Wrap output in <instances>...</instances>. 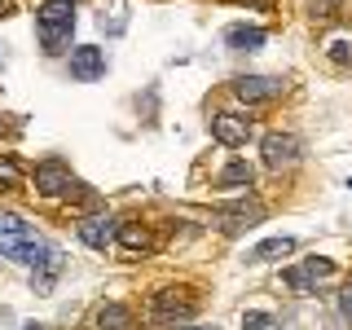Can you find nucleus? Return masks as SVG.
<instances>
[{"label":"nucleus","instance_id":"1","mask_svg":"<svg viewBox=\"0 0 352 330\" xmlns=\"http://www.w3.org/2000/svg\"><path fill=\"white\" fill-rule=\"evenodd\" d=\"M0 256H9V260H18V264H36L49 256V247L36 238V229L27 225L22 216H14V212H0Z\"/></svg>","mask_w":352,"mask_h":330},{"label":"nucleus","instance_id":"2","mask_svg":"<svg viewBox=\"0 0 352 330\" xmlns=\"http://www.w3.org/2000/svg\"><path fill=\"white\" fill-rule=\"evenodd\" d=\"M36 31L49 53H62L75 31V0H44L36 9Z\"/></svg>","mask_w":352,"mask_h":330},{"label":"nucleus","instance_id":"3","mask_svg":"<svg viewBox=\"0 0 352 330\" xmlns=\"http://www.w3.org/2000/svg\"><path fill=\"white\" fill-rule=\"evenodd\" d=\"M36 190L49 194V198H66L75 190V176H71V168H66L62 159H44L36 168Z\"/></svg>","mask_w":352,"mask_h":330},{"label":"nucleus","instance_id":"4","mask_svg":"<svg viewBox=\"0 0 352 330\" xmlns=\"http://www.w3.org/2000/svg\"><path fill=\"white\" fill-rule=\"evenodd\" d=\"M300 137H291V132H269L264 137V168H273V172H282V168H291V163H300Z\"/></svg>","mask_w":352,"mask_h":330},{"label":"nucleus","instance_id":"5","mask_svg":"<svg viewBox=\"0 0 352 330\" xmlns=\"http://www.w3.org/2000/svg\"><path fill=\"white\" fill-rule=\"evenodd\" d=\"M71 80L80 84H93L106 75V49H97V44H80V49H71Z\"/></svg>","mask_w":352,"mask_h":330},{"label":"nucleus","instance_id":"6","mask_svg":"<svg viewBox=\"0 0 352 330\" xmlns=\"http://www.w3.org/2000/svg\"><path fill=\"white\" fill-rule=\"evenodd\" d=\"M326 278H335V260H326V256H313V260L295 264V269H286V286H295V291H308V286H317Z\"/></svg>","mask_w":352,"mask_h":330},{"label":"nucleus","instance_id":"7","mask_svg":"<svg viewBox=\"0 0 352 330\" xmlns=\"http://www.w3.org/2000/svg\"><path fill=\"white\" fill-rule=\"evenodd\" d=\"M212 137L220 141V146H247V137H251V119H242V115H229V110H220V115H212Z\"/></svg>","mask_w":352,"mask_h":330},{"label":"nucleus","instance_id":"8","mask_svg":"<svg viewBox=\"0 0 352 330\" xmlns=\"http://www.w3.org/2000/svg\"><path fill=\"white\" fill-rule=\"evenodd\" d=\"M234 93L242 102H273L282 93V80H273V75H242V80H234Z\"/></svg>","mask_w":352,"mask_h":330},{"label":"nucleus","instance_id":"9","mask_svg":"<svg viewBox=\"0 0 352 330\" xmlns=\"http://www.w3.org/2000/svg\"><path fill=\"white\" fill-rule=\"evenodd\" d=\"M198 300H190V291H163L154 295V317H163V322H176V317H194Z\"/></svg>","mask_w":352,"mask_h":330},{"label":"nucleus","instance_id":"10","mask_svg":"<svg viewBox=\"0 0 352 330\" xmlns=\"http://www.w3.org/2000/svg\"><path fill=\"white\" fill-rule=\"evenodd\" d=\"M75 234H80V242H84V247H93V251H106V242L115 238V220H110V216H84Z\"/></svg>","mask_w":352,"mask_h":330},{"label":"nucleus","instance_id":"11","mask_svg":"<svg viewBox=\"0 0 352 330\" xmlns=\"http://www.w3.org/2000/svg\"><path fill=\"white\" fill-rule=\"evenodd\" d=\"M264 216V207H256V203H238V207H220V220H225V234H242V229H251L256 220Z\"/></svg>","mask_w":352,"mask_h":330},{"label":"nucleus","instance_id":"12","mask_svg":"<svg viewBox=\"0 0 352 330\" xmlns=\"http://www.w3.org/2000/svg\"><path fill=\"white\" fill-rule=\"evenodd\" d=\"M225 40L234 44V49H242V53H256V49H264V40H269V36H264L260 27H229Z\"/></svg>","mask_w":352,"mask_h":330},{"label":"nucleus","instance_id":"13","mask_svg":"<svg viewBox=\"0 0 352 330\" xmlns=\"http://www.w3.org/2000/svg\"><path fill=\"white\" fill-rule=\"evenodd\" d=\"M295 251V238H269V242H260L256 251H251V264H269V260H278V256H291Z\"/></svg>","mask_w":352,"mask_h":330},{"label":"nucleus","instance_id":"14","mask_svg":"<svg viewBox=\"0 0 352 330\" xmlns=\"http://www.w3.org/2000/svg\"><path fill=\"white\" fill-rule=\"evenodd\" d=\"M115 238H119V247H128V251H150V229L146 225H119L115 229Z\"/></svg>","mask_w":352,"mask_h":330},{"label":"nucleus","instance_id":"15","mask_svg":"<svg viewBox=\"0 0 352 330\" xmlns=\"http://www.w3.org/2000/svg\"><path fill=\"white\" fill-rule=\"evenodd\" d=\"M97 330H132V313L124 304H106L97 313Z\"/></svg>","mask_w":352,"mask_h":330},{"label":"nucleus","instance_id":"16","mask_svg":"<svg viewBox=\"0 0 352 330\" xmlns=\"http://www.w3.org/2000/svg\"><path fill=\"white\" fill-rule=\"evenodd\" d=\"M58 273H62V251H53V247H49V256L36 264V286H40V291H49Z\"/></svg>","mask_w":352,"mask_h":330},{"label":"nucleus","instance_id":"17","mask_svg":"<svg viewBox=\"0 0 352 330\" xmlns=\"http://www.w3.org/2000/svg\"><path fill=\"white\" fill-rule=\"evenodd\" d=\"M256 181V172H251V163H242V159H234L225 172H220V185L225 190H238V185H251Z\"/></svg>","mask_w":352,"mask_h":330},{"label":"nucleus","instance_id":"18","mask_svg":"<svg viewBox=\"0 0 352 330\" xmlns=\"http://www.w3.org/2000/svg\"><path fill=\"white\" fill-rule=\"evenodd\" d=\"M0 185H9V190L22 185V168H18V159H9V154H0Z\"/></svg>","mask_w":352,"mask_h":330},{"label":"nucleus","instance_id":"19","mask_svg":"<svg viewBox=\"0 0 352 330\" xmlns=\"http://www.w3.org/2000/svg\"><path fill=\"white\" fill-rule=\"evenodd\" d=\"M242 330H273V317L269 313H247L242 317Z\"/></svg>","mask_w":352,"mask_h":330},{"label":"nucleus","instance_id":"20","mask_svg":"<svg viewBox=\"0 0 352 330\" xmlns=\"http://www.w3.org/2000/svg\"><path fill=\"white\" fill-rule=\"evenodd\" d=\"M330 58H335L339 66H348L352 62V44L348 40H335V44H330Z\"/></svg>","mask_w":352,"mask_h":330},{"label":"nucleus","instance_id":"21","mask_svg":"<svg viewBox=\"0 0 352 330\" xmlns=\"http://www.w3.org/2000/svg\"><path fill=\"white\" fill-rule=\"evenodd\" d=\"M22 330H44V326H40V322H27V326H22Z\"/></svg>","mask_w":352,"mask_h":330},{"label":"nucleus","instance_id":"22","mask_svg":"<svg viewBox=\"0 0 352 330\" xmlns=\"http://www.w3.org/2000/svg\"><path fill=\"white\" fill-rule=\"evenodd\" d=\"M194 330H198V326H194Z\"/></svg>","mask_w":352,"mask_h":330}]
</instances>
